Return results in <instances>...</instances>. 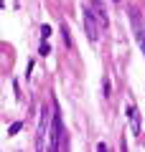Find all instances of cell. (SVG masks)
I'll return each instance as SVG.
<instances>
[{"mask_svg": "<svg viewBox=\"0 0 145 152\" xmlns=\"http://www.w3.org/2000/svg\"><path fill=\"white\" fill-rule=\"evenodd\" d=\"M51 119H54V104H51V107H41V114H38L36 150H48V132H51Z\"/></svg>", "mask_w": 145, "mask_h": 152, "instance_id": "1", "label": "cell"}, {"mask_svg": "<svg viewBox=\"0 0 145 152\" xmlns=\"http://www.w3.org/2000/svg\"><path fill=\"white\" fill-rule=\"evenodd\" d=\"M66 140H64V124H61V114H59V107L54 102V119H51V132H48V150L51 152H59V150H66Z\"/></svg>", "mask_w": 145, "mask_h": 152, "instance_id": "2", "label": "cell"}, {"mask_svg": "<svg viewBox=\"0 0 145 152\" xmlns=\"http://www.w3.org/2000/svg\"><path fill=\"white\" fill-rule=\"evenodd\" d=\"M81 15H84V28H87V36H89L92 43H97V38H99V20H97L94 15V8H92V3H84L81 5Z\"/></svg>", "mask_w": 145, "mask_h": 152, "instance_id": "3", "label": "cell"}, {"mask_svg": "<svg viewBox=\"0 0 145 152\" xmlns=\"http://www.w3.org/2000/svg\"><path fill=\"white\" fill-rule=\"evenodd\" d=\"M127 117H130V129H132V134L140 137V112H138V107L132 102L127 104Z\"/></svg>", "mask_w": 145, "mask_h": 152, "instance_id": "4", "label": "cell"}, {"mask_svg": "<svg viewBox=\"0 0 145 152\" xmlns=\"http://www.w3.org/2000/svg\"><path fill=\"white\" fill-rule=\"evenodd\" d=\"M89 3H92V8H94V15H97V20H99V26L107 28L109 26V15H107V8L102 5V0H89Z\"/></svg>", "mask_w": 145, "mask_h": 152, "instance_id": "5", "label": "cell"}, {"mask_svg": "<svg viewBox=\"0 0 145 152\" xmlns=\"http://www.w3.org/2000/svg\"><path fill=\"white\" fill-rule=\"evenodd\" d=\"M130 20L135 26V33H143V18H140V10L135 5H130Z\"/></svg>", "mask_w": 145, "mask_h": 152, "instance_id": "6", "label": "cell"}, {"mask_svg": "<svg viewBox=\"0 0 145 152\" xmlns=\"http://www.w3.org/2000/svg\"><path fill=\"white\" fill-rule=\"evenodd\" d=\"M23 129V122H13L10 127H8V137H13V134H18V132Z\"/></svg>", "mask_w": 145, "mask_h": 152, "instance_id": "7", "label": "cell"}, {"mask_svg": "<svg viewBox=\"0 0 145 152\" xmlns=\"http://www.w3.org/2000/svg\"><path fill=\"white\" fill-rule=\"evenodd\" d=\"M48 36H51V26H48V23H43V26H41V41H46Z\"/></svg>", "mask_w": 145, "mask_h": 152, "instance_id": "8", "label": "cell"}, {"mask_svg": "<svg viewBox=\"0 0 145 152\" xmlns=\"http://www.w3.org/2000/svg\"><path fill=\"white\" fill-rule=\"evenodd\" d=\"M61 36H64V43L66 46H71V38H69V31H66V26L61 23Z\"/></svg>", "mask_w": 145, "mask_h": 152, "instance_id": "9", "label": "cell"}, {"mask_svg": "<svg viewBox=\"0 0 145 152\" xmlns=\"http://www.w3.org/2000/svg\"><path fill=\"white\" fill-rule=\"evenodd\" d=\"M102 89H104V96H109V89H112V84H109V79H107V76L102 79Z\"/></svg>", "mask_w": 145, "mask_h": 152, "instance_id": "10", "label": "cell"}, {"mask_svg": "<svg viewBox=\"0 0 145 152\" xmlns=\"http://www.w3.org/2000/svg\"><path fill=\"white\" fill-rule=\"evenodd\" d=\"M48 53H51V46L43 41V43H41V56H48Z\"/></svg>", "mask_w": 145, "mask_h": 152, "instance_id": "11", "label": "cell"}, {"mask_svg": "<svg viewBox=\"0 0 145 152\" xmlns=\"http://www.w3.org/2000/svg\"><path fill=\"white\" fill-rule=\"evenodd\" d=\"M138 43L143 46V53H145V31H143V33H138Z\"/></svg>", "mask_w": 145, "mask_h": 152, "instance_id": "12", "label": "cell"}, {"mask_svg": "<svg viewBox=\"0 0 145 152\" xmlns=\"http://www.w3.org/2000/svg\"><path fill=\"white\" fill-rule=\"evenodd\" d=\"M115 3H120V0H115Z\"/></svg>", "mask_w": 145, "mask_h": 152, "instance_id": "13", "label": "cell"}]
</instances>
